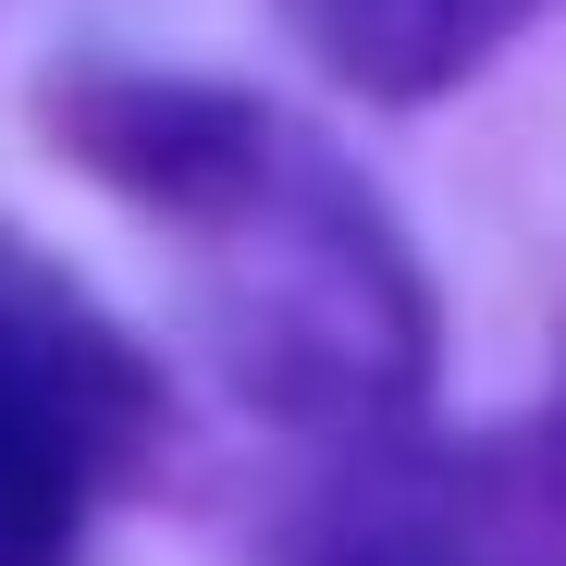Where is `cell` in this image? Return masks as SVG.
I'll return each mask as SVG.
<instances>
[{
  "mask_svg": "<svg viewBox=\"0 0 566 566\" xmlns=\"http://www.w3.org/2000/svg\"><path fill=\"white\" fill-rule=\"evenodd\" d=\"M148 431L136 357L86 321L38 259L0 247V566H62L86 493Z\"/></svg>",
  "mask_w": 566,
  "mask_h": 566,
  "instance_id": "obj_1",
  "label": "cell"
},
{
  "mask_svg": "<svg viewBox=\"0 0 566 566\" xmlns=\"http://www.w3.org/2000/svg\"><path fill=\"white\" fill-rule=\"evenodd\" d=\"M271 566H566L554 443H382L283 530Z\"/></svg>",
  "mask_w": 566,
  "mask_h": 566,
  "instance_id": "obj_2",
  "label": "cell"
},
{
  "mask_svg": "<svg viewBox=\"0 0 566 566\" xmlns=\"http://www.w3.org/2000/svg\"><path fill=\"white\" fill-rule=\"evenodd\" d=\"M530 0H283V25L308 38L321 74H345L357 99H443V86L517 38Z\"/></svg>",
  "mask_w": 566,
  "mask_h": 566,
  "instance_id": "obj_3",
  "label": "cell"
},
{
  "mask_svg": "<svg viewBox=\"0 0 566 566\" xmlns=\"http://www.w3.org/2000/svg\"><path fill=\"white\" fill-rule=\"evenodd\" d=\"M542 443H554V468H566V382H554V407H542Z\"/></svg>",
  "mask_w": 566,
  "mask_h": 566,
  "instance_id": "obj_4",
  "label": "cell"
}]
</instances>
